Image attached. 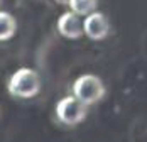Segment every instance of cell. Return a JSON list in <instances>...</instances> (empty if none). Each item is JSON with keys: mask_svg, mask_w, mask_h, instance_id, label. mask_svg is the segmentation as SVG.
<instances>
[{"mask_svg": "<svg viewBox=\"0 0 147 142\" xmlns=\"http://www.w3.org/2000/svg\"><path fill=\"white\" fill-rule=\"evenodd\" d=\"M41 76L32 68H19L15 70L9 81H7V91L10 97L15 98H34L41 91Z\"/></svg>", "mask_w": 147, "mask_h": 142, "instance_id": "obj_1", "label": "cell"}, {"mask_svg": "<svg viewBox=\"0 0 147 142\" xmlns=\"http://www.w3.org/2000/svg\"><path fill=\"white\" fill-rule=\"evenodd\" d=\"M71 90H73V97H76L81 103H85L88 107L102 101L107 95V88H105L102 78L96 74H91V73L80 74L73 81Z\"/></svg>", "mask_w": 147, "mask_h": 142, "instance_id": "obj_2", "label": "cell"}, {"mask_svg": "<svg viewBox=\"0 0 147 142\" xmlns=\"http://www.w3.org/2000/svg\"><path fill=\"white\" fill-rule=\"evenodd\" d=\"M54 112H56V117H58V120L61 124H64L68 127H74V125L81 124L86 118L88 105L81 103L76 97L69 95V97H63L56 103Z\"/></svg>", "mask_w": 147, "mask_h": 142, "instance_id": "obj_3", "label": "cell"}, {"mask_svg": "<svg viewBox=\"0 0 147 142\" xmlns=\"http://www.w3.org/2000/svg\"><path fill=\"white\" fill-rule=\"evenodd\" d=\"M83 34L91 41H103L110 34V20L108 17L98 10L88 14L83 19Z\"/></svg>", "mask_w": 147, "mask_h": 142, "instance_id": "obj_4", "label": "cell"}, {"mask_svg": "<svg viewBox=\"0 0 147 142\" xmlns=\"http://www.w3.org/2000/svg\"><path fill=\"white\" fill-rule=\"evenodd\" d=\"M56 29H58V32L63 37L71 39V41H76L81 36H85L83 34V20H81V17L76 15L74 12H71V10L63 12L58 17Z\"/></svg>", "mask_w": 147, "mask_h": 142, "instance_id": "obj_5", "label": "cell"}, {"mask_svg": "<svg viewBox=\"0 0 147 142\" xmlns=\"http://www.w3.org/2000/svg\"><path fill=\"white\" fill-rule=\"evenodd\" d=\"M17 32V19L7 10H0V43L10 41Z\"/></svg>", "mask_w": 147, "mask_h": 142, "instance_id": "obj_6", "label": "cell"}, {"mask_svg": "<svg viewBox=\"0 0 147 142\" xmlns=\"http://www.w3.org/2000/svg\"><path fill=\"white\" fill-rule=\"evenodd\" d=\"M69 10L80 17H86L88 14L95 12L98 7V0H69L68 2Z\"/></svg>", "mask_w": 147, "mask_h": 142, "instance_id": "obj_7", "label": "cell"}, {"mask_svg": "<svg viewBox=\"0 0 147 142\" xmlns=\"http://www.w3.org/2000/svg\"><path fill=\"white\" fill-rule=\"evenodd\" d=\"M54 2L59 3V5H68V2H69V0H54Z\"/></svg>", "mask_w": 147, "mask_h": 142, "instance_id": "obj_8", "label": "cell"}, {"mask_svg": "<svg viewBox=\"0 0 147 142\" xmlns=\"http://www.w3.org/2000/svg\"><path fill=\"white\" fill-rule=\"evenodd\" d=\"M0 7H2V0H0Z\"/></svg>", "mask_w": 147, "mask_h": 142, "instance_id": "obj_9", "label": "cell"}]
</instances>
